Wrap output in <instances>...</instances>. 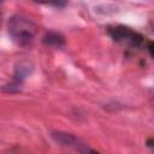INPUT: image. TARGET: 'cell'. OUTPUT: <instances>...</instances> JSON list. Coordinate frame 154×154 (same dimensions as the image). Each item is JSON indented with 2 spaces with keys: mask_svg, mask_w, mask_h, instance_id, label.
Wrapping results in <instances>:
<instances>
[{
  "mask_svg": "<svg viewBox=\"0 0 154 154\" xmlns=\"http://www.w3.org/2000/svg\"><path fill=\"white\" fill-rule=\"evenodd\" d=\"M8 32L18 45L25 46L32 41L35 26L28 18L14 16L8 22Z\"/></svg>",
  "mask_w": 154,
  "mask_h": 154,
  "instance_id": "obj_1",
  "label": "cell"
},
{
  "mask_svg": "<svg viewBox=\"0 0 154 154\" xmlns=\"http://www.w3.org/2000/svg\"><path fill=\"white\" fill-rule=\"evenodd\" d=\"M108 34L114 41L126 43L129 46L140 47L143 45V36L141 34L136 32L135 30H132L128 26H124V25H117V26L109 28Z\"/></svg>",
  "mask_w": 154,
  "mask_h": 154,
  "instance_id": "obj_2",
  "label": "cell"
},
{
  "mask_svg": "<svg viewBox=\"0 0 154 154\" xmlns=\"http://www.w3.org/2000/svg\"><path fill=\"white\" fill-rule=\"evenodd\" d=\"M52 137L58 142V143H61L64 146H73L76 142H77V138L71 135V134H67V132H63V131H55V132H52Z\"/></svg>",
  "mask_w": 154,
  "mask_h": 154,
  "instance_id": "obj_3",
  "label": "cell"
},
{
  "mask_svg": "<svg viewBox=\"0 0 154 154\" xmlns=\"http://www.w3.org/2000/svg\"><path fill=\"white\" fill-rule=\"evenodd\" d=\"M43 42L46 45H49V46H54V47H63L65 45V38L63 35L58 34V32H54V31H51V32H47L43 37Z\"/></svg>",
  "mask_w": 154,
  "mask_h": 154,
  "instance_id": "obj_4",
  "label": "cell"
},
{
  "mask_svg": "<svg viewBox=\"0 0 154 154\" xmlns=\"http://www.w3.org/2000/svg\"><path fill=\"white\" fill-rule=\"evenodd\" d=\"M75 146L78 147V150H79L82 154H99L97 152H95L94 149H91L89 146H87V144H84V143H79L78 140H77V142L75 143Z\"/></svg>",
  "mask_w": 154,
  "mask_h": 154,
  "instance_id": "obj_5",
  "label": "cell"
}]
</instances>
